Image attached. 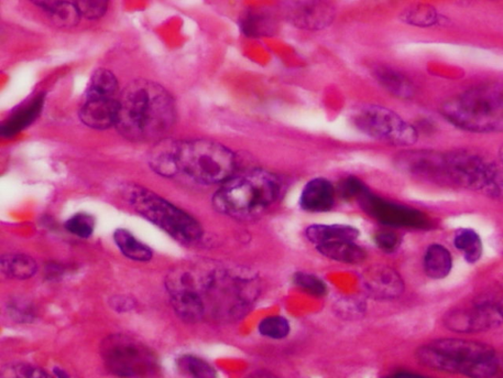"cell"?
<instances>
[{
	"label": "cell",
	"mask_w": 503,
	"mask_h": 378,
	"mask_svg": "<svg viewBox=\"0 0 503 378\" xmlns=\"http://www.w3.org/2000/svg\"><path fill=\"white\" fill-rule=\"evenodd\" d=\"M280 180L265 170H252L222 183L214 196L216 211L234 219L255 217L280 197Z\"/></svg>",
	"instance_id": "3"
},
{
	"label": "cell",
	"mask_w": 503,
	"mask_h": 378,
	"mask_svg": "<svg viewBox=\"0 0 503 378\" xmlns=\"http://www.w3.org/2000/svg\"><path fill=\"white\" fill-rule=\"evenodd\" d=\"M171 305L184 321H232L245 315L257 299L255 278L224 268L180 265L166 280Z\"/></svg>",
	"instance_id": "1"
},
{
	"label": "cell",
	"mask_w": 503,
	"mask_h": 378,
	"mask_svg": "<svg viewBox=\"0 0 503 378\" xmlns=\"http://www.w3.org/2000/svg\"><path fill=\"white\" fill-rule=\"evenodd\" d=\"M294 283L301 290L315 297H323L327 293L324 281L309 273L299 272L293 277Z\"/></svg>",
	"instance_id": "31"
},
{
	"label": "cell",
	"mask_w": 503,
	"mask_h": 378,
	"mask_svg": "<svg viewBox=\"0 0 503 378\" xmlns=\"http://www.w3.org/2000/svg\"><path fill=\"white\" fill-rule=\"evenodd\" d=\"M375 243L380 251L392 254L398 250L400 239L392 231H381L375 235Z\"/></svg>",
	"instance_id": "35"
},
{
	"label": "cell",
	"mask_w": 503,
	"mask_h": 378,
	"mask_svg": "<svg viewBox=\"0 0 503 378\" xmlns=\"http://www.w3.org/2000/svg\"><path fill=\"white\" fill-rule=\"evenodd\" d=\"M14 375L20 377H47L48 373L42 370L37 369L35 366L28 364H17L11 369Z\"/></svg>",
	"instance_id": "38"
},
{
	"label": "cell",
	"mask_w": 503,
	"mask_h": 378,
	"mask_svg": "<svg viewBox=\"0 0 503 378\" xmlns=\"http://www.w3.org/2000/svg\"><path fill=\"white\" fill-rule=\"evenodd\" d=\"M400 18L407 25L430 28L442 24L444 17L433 6L417 5L404 10Z\"/></svg>",
	"instance_id": "26"
},
{
	"label": "cell",
	"mask_w": 503,
	"mask_h": 378,
	"mask_svg": "<svg viewBox=\"0 0 503 378\" xmlns=\"http://www.w3.org/2000/svg\"><path fill=\"white\" fill-rule=\"evenodd\" d=\"M128 198L131 207L142 217L175 241L188 244L202 239L203 229L199 222L155 192L134 186L130 189Z\"/></svg>",
	"instance_id": "7"
},
{
	"label": "cell",
	"mask_w": 503,
	"mask_h": 378,
	"mask_svg": "<svg viewBox=\"0 0 503 378\" xmlns=\"http://www.w3.org/2000/svg\"><path fill=\"white\" fill-rule=\"evenodd\" d=\"M361 208L370 217L386 226H401V228H422L425 225L424 216L403 205L382 199L367 188L356 199Z\"/></svg>",
	"instance_id": "11"
},
{
	"label": "cell",
	"mask_w": 503,
	"mask_h": 378,
	"mask_svg": "<svg viewBox=\"0 0 503 378\" xmlns=\"http://www.w3.org/2000/svg\"><path fill=\"white\" fill-rule=\"evenodd\" d=\"M0 264L3 273L10 279L27 280L34 277L38 270L35 259L23 254H5Z\"/></svg>",
	"instance_id": "24"
},
{
	"label": "cell",
	"mask_w": 503,
	"mask_h": 378,
	"mask_svg": "<svg viewBox=\"0 0 503 378\" xmlns=\"http://www.w3.org/2000/svg\"><path fill=\"white\" fill-rule=\"evenodd\" d=\"M363 286L371 298L381 300L398 299L404 290L400 275L387 266L370 268L363 275Z\"/></svg>",
	"instance_id": "15"
},
{
	"label": "cell",
	"mask_w": 503,
	"mask_h": 378,
	"mask_svg": "<svg viewBox=\"0 0 503 378\" xmlns=\"http://www.w3.org/2000/svg\"><path fill=\"white\" fill-rule=\"evenodd\" d=\"M335 201V189L330 180L314 179L301 192L300 207L306 212L325 213L330 211Z\"/></svg>",
	"instance_id": "17"
},
{
	"label": "cell",
	"mask_w": 503,
	"mask_h": 378,
	"mask_svg": "<svg viewBox=\"0 0 503 378\" xmlns=\"http://www.w3.org/2000/svg\"><path fill=\"white\" fill-rule=\"evenodd\" d=\"M45 104V96L39 94L24 106L20 107L2 125V135L13 137L37 120Z\"/></svg>",
	"instance_id": "18"
},
{
	"label": "cell",
	"mask_w": 503,
	"mask_h": 378,
	"mask_svg": "<svg viewBox=\"0 0 503 378\" xmlns=\"http://www.w3.org/2000/svg\"><path fill=\"white\" fill-rule=\"evenodd\" d=\"M101 355L108 372L117 376L149 377L160 371L156 354L129 335H109L102 342Z\"/></svg>",
	"instance_id": "8"
},
{
	"label": "cell",
	"mask_w": 503,
	"mask_h": 378,
	"mask_svg": "<svg viewBox=\"0 0 503 378\" xmlns=\"http://www.w3.org/2000/svg\"><path fill=\"white\" fill-rule=\"evenodd\" d=\"M358 131L392 146L409 147L418 142L419 133L411 124L386 106L366 104L353 112Z\"/></svg>",
	"instance_id": "9"
},
{
	"label": "cell",
	"mask_w": 503,
	"mask_h": 378,
	"mask_svg": "<svg viewBox=\"0 0 503 378\" xmlns=\"http://www.w3.org/2000/svg\"><path fill=\"white\" fill-rule=\"evenodd\" d=\"M416 356L429 369L472 377H491L499 369L490 346L462 339L435 340L419 348Z\"/></svg>",
	"instance_id": "5"
},
{
	"label": "cell",
	"mask_w": 503,
	"mask_h": 378,
	"mask_svg": "<svg viewBox=\"0 0 503 378\" xmlns=\"http://www.w3.org/2000/svg\"><path fill=\"white\" fill-rule=\"evenodd\" d=\"M65 228H67L68 232L81 237V239H87L94 233L95 219L89 214L78 213L68 220L67 224H65Z\"/></svg>",
	"instance_id": "30"
},
{
	"label": "cell",
	"mask_w": 503,
	"mask_h": 378,
	"mask_svg": "<svg viewBox=\"0 0 503 378\" xmlns=\"http://www.w3.org/2000/svg\"><path fill=\"white\" fill-rule=\"evenodd\" d=\"M175 148H177V140L169 138L160 140L152 147L149 157V164L157 175L165 178L178 176Z\"/></svg>",
	"instance_id": "19"
},
{
	"label": "cell",
	"mask_w": 503,
	"mask_h": 378,
	"mask_svg": "<svg viewBox=\"0 0 503 378\" xmlns=\"http://www.w3.org/2000/svg\"><path fill=\"white\" fill-rule=\"evenodd\" d=\"M178 371L186 376L192 377H215V370L204 360L192 355H184L177 362Z\"/></svg>",
	"instance_id": "28"
},
{
	"label": "cell",
	"mask_w": 503,
	"mask_h": 378,
	"mask_svg": "<svg viewBox=\"0 0 503 378\" xmlns=\"http://www.w3.org/2000/svg\"><path fill=\"white\" fill-rule=\"evenodd\" d=\"M366 189L364 183L356 178H347L338 188L339 194L345 199H357Z\"/></svg>",
	"instance_id": "36"
},
{
	"label": "cell",
	"mask_w": 503,
	"mask_h": 378,
	"mask_svg": "<svg viewBox=\"0 0 503 378\" xmlns=\"http://www.w3.org/2000/svg\"><path fill=\"white\" fill-rule=\"evenodd\" d=\"M171 94L156 82L138 79L120 92L115 128L131 143H158L177 122Z\"/></svg>",
	"instance_id": "2"
},
{
	"label": "cell",
	"mask_w": 503,
	"mask_h": 378,
	"mask_svg": "<svg viewBox=\"0 0 503 378\" xmlns=\"http://www.w3.org/2000/svg\"><path fill=\"white\" fill-rule=\"evenodd\" d=\"M454 245L469 263H475L483 254V244L479 235L473 230L463 229L459 231L454 239Z\"/></svg>",
	"instance_id": "27"
},
{
	"label": "cell",
	"mask_w": 503,
	"mask_h": 378,
	"mask_svg": "<svg viewBox=\"0 0 503 378\" xmlns=\"http://www.w3.org/2000/svg\"><path fill=\"white\" fill-rule=\"evenodd\" d=\"M447 329L458 333H477L497 328L503 323L498 305L483 302L473 308L453 310L445 317Z\"/></svg>",
	"instance_id": "12"
},
{
	"label": "cell",
	"mask_w": 503,
	"mask_h": 378,
	"mask_svg": "<svg viewBox=\"0 0 503 378\" xmlns=\"http://www.w3.org/2000/svg\"><path fill=\"white\" fill-rule=\"evenodd\" d=\"M30 2L43 10L52 23L69 14L74 6L73 0H30Z\"/></svg>",
	"instance_id": "32"
},
{
	"label": "cell",
	"mask_w": 503,
	"mask_h": 378,
	"mask_svg": "<svg viewBox=\"0 0 503 378\" xmlns=\"http://www.w3.org/2000/svg\"><path fill=\"white\" fill-rule=\"evenodd\" d=\"M135 300L133 299L117 296L112 300V307L118 312H127L135 309Z\"/></svg>",
	"instance_id": "39"
},
{
	"label": "cell",
	"mask_w": 503,
	"mask_h": 378,
	"mask_svg": "<svg viewBox=\"0 0 503 378\" xmlns=\"http://www.w3.org/2000/svg\"><path fill=\"white\" fill-rule=\"evenodd\" d=\"M498 306H499V308H500V309H501V311H502V313H503V301H502L501 304L498 305Z\"/></svg>",
	"instance_id": "41"
},
{
	"label": "cell",
	"mask_w": 503,
	"mask_h": 378,
	"mask_svg": "<svg viewBox=\"0 0 503 378\" xmlns=\"http://www.w3.org/2000/svg\"><path fill=\"white\" fill-rule=\"evenodd\" d=\"M444 157L446 182L499 196L502 189L498 171L489 160L468 150L451 151Z\"/></svg>",
	"instance_id": "10"
},
{
	"label": "cell",
	"mask_w": 503,
	"mask_h": 378,
	"mask_svg": "<svg viewBox=\"0 0 503 378\" xmlns=\"http://www.w3.org/2000/svg\"><path fill=\"white\" fill-rule=\"evenodd\" d=\"M290 18L302 29L318 30L333 23L334 12L325 0H301L291 8Z\"/></svg>",
	"instance_id": "16"
},
{
	"label": "cell",
	"mask_w": 503,
	"mask_h": 378,
	"mask_svg": "<svg viewBox=\"0 0 503 378\" xmlns=\"http://www.w3.org/2000/svg\"><path fill=\"white\" fill-rule=\"evenodd\" d=\"M316 247L322 255L338 263L358 264L363 263L366 252L352 241H339L321 244Z\"/></svg>",
	"instance_id": "22"
},
{
	"label": "cell",
	"mask_w": 503,
	"mask_h": 378,
	"mask_svg": "<svg viewBox=\"0 0 503 378\" xmlns=\"http://www.w3.org/2000/svg\"><path fill=\"white\" fill-rule=\"evenodd\" d=\"M453 268V258L441 244H432L426 250L424 257V269L426 275L434 280H440L450 275Z\"/></svg>",
	"instance_id": "23"
},
{
	"label": "cell",
	"mask_w": 503,
	"mask_h": 378,
	"mask_svg": "<svg viewBox=\"0 0 503 378\" xmlns=\"http://www.w3.org/2000/svg\"><path fill=\"white\" fill-rule=\"evenodd\" d=\"M376 80L382 88L392 96L403 100H410L415 96V88L406 75L389 68L380 67L374 71Z\"/></svg>",
	"instance_id": "21"
},
{
	"label": "cell",
	"mask_w": 503,
	"mask_h": 378,
	"mask_svg": "<svg viewBox=\"0 0 503 378\" xmlns=\"http://www.w3.org/2000/svg\"><path fill=\"white\" fill-rule=\"evenodd\" d=\"M120 94L86 89L79 111L81 122L87 127L105 131L115 127Z\"/></svg>",
	"instance_id": "13"
},
{
	"label": "cell",
	"mask_w": 503,
	"mask_h": 378,
	"mask_svg": "<svg viewBox=\"0 0 503 378\" xmlns=\"http://www.w3.org/2000/svg\"><path fill=\"white\" fill-rule=\"evenodd\" d=\"M268 16L265 13L254 10V12H249L244 15L240 25H242L245 34L256 36L261 33V30L265 31L270 23Z\"/></svg>",
	"instance_id": "34"
},
{
	"label": "cell",
	"mask_w": 503,
	"mask_h": 378,
	"mask_svg": "<svg viewBox=\"0 0 503 378\" xmlns=\"http://www.w3.org/2000/svg\"><path fill=\"white\" fill-rule=\"evenodd\" d=\"M259 332L261 337L272 340L287 338L290 333V324L282 317H269L259 324Z\"/></svg>",
	"instance_id": "29"
},
{
	"label": "cell",
	"mask_w": 503,
	"mask_h": 378,
	"mask_svg": "<svg viewBox=\"0 0 503 378\" xmlns=\"http://www.w3.org/2000/svg\"><path fill=\"white\" fill-rule=\"evenodd\" d=\"M114 240L119 251L131 261L147 263L152 258L151 248L127 230L117 229L114 234Z\"/></svg>",
	"instance_id": "25"
},
{
	"label": "cell",
	"mask_w": 503,
	"mask_h": 378,
	"mask_svg": "<svg viewBox=\"0 0 503 378\" xmlns=\"http://www.w3.org/2000/svg\"><path fill=\"white\" fill-rule=\"evenodd\" d=\"M81 16L89 20H97L106 14L109 0H73Z\"/></svg>",
	"instance_id": "33"
},
{
	"label": "cell",
	"mask_w": 503,
	"mask_h": 378,
	"mask_svg": "<svg viewBox=\"0 0 503 378\" xmlns=\"http://www.w3.org/2000/svg\"><path fill=\"white\" fill-rule=\"evenodd\" d=\"M54 373H56L57 376L59 377H67L69 376L67 373H65L62 370L58 369V367H56V369H54Z\"/></svg>",
	"instance_id": "40"
},
{
	"label": "cell",
	"mask_w": 503,
	"mask_h": 378,
	"mask_svg": "<svg viewBox=\"0 0 503 378\" xmlns=\"http://www.w3.org/2000/svg\"><path fill=\"white\" fill-rule=\"evenodd\" d=\"M9 310L11 317L20 322L32 321V318L35 317L32 309L23 304V302H14V305L9 307Z\"/></svg>",
	"instance_id": "37"
},
{
	"label": "cell",
	"mask_w": 503,
	"mask_h": 378,
	"mask_svg": "<svg viewBox=\"0 0 503 378\" xmlns=\"http://www.w3.org/2000/svg\"><path fill=\"white\" fill-rule=\"evenodd\" d=\"M448 123L462 131L490 134L503 133V80L470 88L442 106Z\"/></svg>",
	"instance_id": "4"
},
{
	"label": "cell",
	"mask_w": 503,
	"mask_h": 378,
	"mask_svg": "<svg viewBox=\"0 0 503 378\" xmlns=\"http://www.w3.org/2000/svg\"><path fill=\"white\" fill-rule=\"evenodd\" d=\"M306 236L316 246L339 242H356L359 231L348 225H312L306 230Z\"/></svg>",
	"instance_id": "20"
},
{
	"label": "cell",
	"mask_w": 503,
	"mask_h": 378,
	"mask_svg": "<svg viewBox=\"0 0 503 378\" xmlns=\"http://www.w3.org/2000/svg\"><path fill=\"white\" fill-rule=\"evenodd\" d=\"M397 165L407 174L436 181H445L444 153L433 150H412L401 153Z\"/></svg>",
	"instance_id": "14"
},
{
	"label": "cell",
	"mask_w": 503,
	"mask_h": 378,
	"mask_svg": "<svg viewBox=\"0 0 503 378\" xmlns=\"http://www.w3.org/2000/svg\"><path fill=\"white\" fill-rule=\"evenodd\" d=\"M175 160L178 175L187 176L202 185L224 183L236 174L235 154L212 140H177Z\"/></svg>",
	"instance_id": "6"
}]
</instances>
